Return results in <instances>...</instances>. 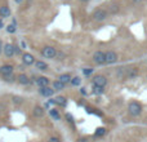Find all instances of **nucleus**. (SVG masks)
Segmentation results:
<instances>
[{
  "instance_id": "1",
  "label": "nucleus",
  "mask_w": 147,
  "mask_h": 142,
  "mask_svg": "<svg viewBox=\"0 0 147 142\" xmlns=\"http://www.w3.org/2000/svg\"><path fill=\"white\" fill-rule=\"evenodd\" d=\"M142 105L138 101H132L129 102V105H128V114L130 115V116H140L141 114H142Z\"/></svg>"
},
{
  "instance_id": "2",
  "label": "nucleus",
  "mask_w": 147,
  "mask_h": 142,
  "mask_svg": "<svg viewBox=\"0 0 147 142\" xmlns=\"http://www.w3.org/2000/svg\"><path fill=\"white\" fill-rule=\"evenodd\" d=\"M41 56L47 60H54L57 56V49L52 45H45L41 49Z\"/></svg>"
},
{
  "instance_id": "3",
  "label": "nucleus",
  "mask_w": 147,
  "mask_h": 142,
  "mask_svg": "<svg viewBox=\"0 0 147 142\" xmlns=\"http://www.w3.org/2000/svg\"><path fill=\"white\" fill-rule=\"evenodd\" d=\"M107 16H109L107 10H105L103 8H98V9H96L93 12L92 17H93V20L97 21V22H103V21L107 18Z\"/></svg>"
},
{
  "instance_id": "4",
  "label": "nucleus",
  "mask_w": 147,
  "mask_h": 142,
  "mask_svg": "<svg viewBox=\"0 0 147 142\" xmlns=\"http://www.w3.org/2000/svg\"><path fill=\"white\" fill-rule=\"evenodd\" d=\"M138 75H140V69H138L137 66H132V67H127V69H125V72H124V78L125 79L132 80V79L137 78Z\"/></svg>"
},
{
  "instance_id": "5",
  "label": "nucleus",
  "mask_w": 147,
  "mask_h": 142,
  "mask_svg": "<svg viewBox=\"0 0 147 142\" xmlns=\"http://www.w3.org/2000/svg\"><path fill=\"white\" fill-rule=\"evenodd\" d=\"M105 57H106V64L107 65H112V64H116L117 60H119V56L115 51H107L105 52Z\"/></svg>"
},
{
  "instance_id": "6",
  "label": "nucleus",
  "mask_w": 147,
  "mask_h": 142,
  "mask_svg": "<svg viewBox=\"0 0 147 142\" xmlns=\"http://www.w3.org/2000/svg\"><path fill=\"white\" fill-rule=\"evenodd\" d=\"M93 61L97 65H103L106 64V57H105V52L102 51H96L93 53Z\"/></svg>"
},
{
  "instance_id": "7",
  "label": "nucleus",
  "mask_w": 147,
  "mask_h": 142,
  "mask_svg": "<svg viewBox=\"0 0 147 142\" xmlns=\"http://www.w3.org/2000/svg\"><path fill=\"white\" fill-rule=\"evenodd\" d=\"M107 84V78L105 75H96L93 78V85L94 87H102L105 88Z\"/></svg>"
},
{
  "instance_id": "8",
  "label": "nucleus",
  "mask_w": 147,
  "mask_h": 142,
  "mask_svg": "<svg viewBox=\"0 0 147 142\" xmlns=\"http://www.w3.org/2000/svg\"><path fill=\"white\" fill-rule=\"evenodd\" d=\"M13 71H14V67L12 65H3V66H0V76L5 78V76L13 75Z\"/></svg>"
},
{
  "instance_id": "9",
  "label": "nucleus",
  "mask_w": 147,
  "mask_h": 142,
  "mask_svg": "<svg viewBox=\"0 0 147 142\" xmlns=\"http://www.w3.org/2000/svg\"><path fill=\"white\" fill-rule=\"evenodd\" d=\"M3 52H4V56L7 57V58H12L13 56H14V48H13V44H4V47H3Z\"/></svg>"
},
{
  "instance_id": "10",
  "label": "nucleus",
  "mask_w": 147,
  "mask_h": 142,
  "mask_svg": "<svg viewBox=\"0 0 147 142\" xmlns=\"http://www.w3.org/2000/svg\"><path fill=\"white\" fill-rule=\"evenodd\" d=\"M39 94L43 97H52L54 94V89L52 88V87H41V88H39Z\"/></svg>"
},
{
  "instance_id": "11",
  "label": "nucleus",
  "mask_w": 147,
  "mask_h": 142,
  "mask_svg": "<svg viewBox=\"0 0 147 142\" xmlns=\"http://www.w3.org/2000/svg\"><path fill=\"white\" fill-rule=\"evenodd\" d=\"M22 62L26 66H31L35 64V57L31 53H22Z\"/></svg>"
},
{
  "instance_id": "12",
  "label": "nucleus",
  "mask_w": 147,
  "mask_h": 142,
  "mask_svg": "<svg viewBox=\"0 0 147 142\" xmlns=\"http://www.w3.org/2000/svg\"><path fill=\"white\" fill-rule=\"evenodd\" d=\"M35 83L38 84L39 88H41V87H48L49 83H51V80H49L47 76H38L35 80Z\"/></svg>"
},
{
  "instance_id": "13",
  "label": "nucleus",
  "mask_w": 147,
  "mask_h": 142,
  "mask_svg": "<svg viewBox=\"0 0 147 142\" xmlns=\"http://www.w3.org/2000/svg\"><path fill=\"white\" fill-rule=\"evenodd\" d=\"M32 114L35 118H41V116H44V114H45V110H44V107H41L40 105H36L32 110Z\"/></svg>"
},
{
  "instance_id": "14",
  "label": "nucleus",
  "mask_w": 147,
  "mask_h": 142,
  "mask_svg": "<svg viewBox=\"0 0 147 142\" xmlns=\"http://www.w3.org/2000/svg\"><path fill=\"white\" fill-rule=\"evenodd\" d=\"M53 103L58 105V106H61V107H65L67 105V98L63 96H58V97H56V98H53Z\"/></svg>"
},
{
  "instance_id": "15",
  "label": "nucleus",
  "mask_w": 147,
  "mask_h": 142,
  "mask_svg": "<svg viewBox=\"0 0 147 142\" xmlns=\"http://www.w3.org/2000/svg\"><path fill=\"white\" fill-rule=\"evenodd\" d=\"M17 81L20 84H22V85H28L30 84V78H28L26 74H20V75L17 76Z\"/></svg>"
},
{
  "instance_id": "16",
  "label": "nucleus",
  "mask_w": 147,
  "mask_h": 142,
  "mask_svg": "<svg viewBox=\"0 0 147 142\" xmlns=\"http://www.w3.org/2000/svg\"><path fill=\"white\" fill-rule=\"evenodd\" d=\"M34 65H35V67L39 71H47L49 69L48 64H47V62H44V61H40V60H39V61H35V64H34Z\"/></svg>"
},
{
  "instance_id": "17",
  "label": "nucleus",
  "mask_w": 147,
  "mask_h": 142,
  "mask_svg": "<svg viewBox=\"0 0 147 142\" xmlns=\"http://www.w3.org/2000/svg\"><path fill=\"white\" fill-rule=\"evenodd\" d=\"M71 78H72V76L70 75V74H67V72H66V74H62V75H59L57 80H59L62 84H65V85H67V84H69L70 81H71Z\"/></svg>"
},
{
  "instance_id": "18",
  "label": "nucleus",
  "mask_w": 147,
  "mask_h": 142,
  "mask_svg": "<svg viewBox=\"0 0 147 142\" xmlns=\"http://www.w3.org/2000/svg\"><path fill=\"white\" fill-rule=\"evenodd\" d=\"M10 16V9L8 5H1L0 7V17L5 18V17H9Z\"/></svg>"
},
{
  "instance_id": "19",
  "label": "nucleus",
  "mask_w": 147,
  "mask_h": 142,
  "mask_svg": "<svg viewBox=\"0 0 147 142\" xmlns=\"http://www.w3.org/2000/svg\"><path fill=\"white\" fill-rule=\"evenodd\" d=\"M65 87H66V85H65V84H62L59 80H54V81H53V84H52V88L54 89V92H56V91H57V92L63 91Z\"/></svg>"
},
{
  "instance_id": "20",
  "label": "nucleus",
  "mask_w": 147,
  "mask_h": 142,
  "mask_svg": "<svg viewBox=\"0 0 147 142\" xmlns=\"http://www.w3.org/2000/svg\"><path fill=\"white\" fill-rule=\"evenodd\" d=\"M49 115H51L52 119L54 120H61V114H59V111L57 109H51L49 110Z\"/></svg>"
},
{
  "instance_id": "21",
  "label": "nucleus",
  "mask_w": 147,
  "mask_h": 142,
  "mask_svg": "<svg viewBox=\"0 0 147 142\" xmlns=\"http://www.w3.org/2000/svg\"><path fill=\"white\" fill-rule=\"evenodd\" d=\"M105 135H106V128H103V127L97 128L96 132H94V136H96V137H103Z\"/></svg>"
},
{
  "instance_id": "22",
  "label": "nucleus",
  "mask_w": 147,
  "mask_h": 142,
  "mask_svg": "<svg viewBox=\"0 0 147 142\" xmlns=\"http://www.w3.org/2000/svg\"><path fill=\"white\" fill-rule=\"evenodd\" d=\"M71 85L74 87H79L80 85V83H81V79H80V76H74V78H71Z\"/></svg>"
},
{
  "instance_id": "23",
  "label": "nucleus",
  "mask_w": 147,
  "mask_h": 142,
  "mask_svg": "<svg viewBox=\"0 0 147 142\" xmlns=\"http://www.w3.org/2000/svg\"><path fill=\"white\" fill-rule=\"evenodd\" d=\"M3 80L7 81V83H13V81H17V76L9 75V76H5V78H3Z\"/></svg>"
},
{
  "instance_id": "24",
  "label": "nucleus",
  "mask_w": 147,
  "mask_h": 142,
  "mask_svg": "<svg viewBox=\"0 0 147 142\" xmlns=\"http://www.w3.org/2000/svg\"><path fill=\"white\" fill-rule=\"evenodd\" d=\"M93 93L94 94H102V93H105V88H102V87H94L93 85Z\"/></svg>"
},
{
  "instance_id": "25",
  "label": "nucleus",
  "mask_w": 147,
  "mask_h": 142,
  "mask_svg": "<svg viewBox=\"0 0 147 142\" xmlns=\"http://www.w3.org/2000/svg\"><path fill=\"white\" fill-rule=\"evenodd\" d=\"M13 103L14 105H22L23 103V98L20 96H14L13 97Z\"/></svg>"
},
{
  "instance_id": "26",
  "label": "nucleus",
  "mask_w": 147,
  "mask_h": 142,
  "mask_svg": "<svg viewBox=\"0 0 147 142\" xmlns=\"http://www.w3.org/2000/svg\"><path fill=\"white\" fill-rule=\"evenodd\" d=\"M7 31H8L9 34H14L16 31H17V28H16V25H9V26L7 27Z\"/></svg>"
},
{
  "instance_id": "27",
  "label": "nucleus",
  "mask_w": 147,
  "mask_h": 142,
  "mask_svg": "<svg viewBox=\"0 0 147 142\" xmlns=\"http://www.w3.org/2000/svg\"><path fill=\"white\" fill-rule=\"evenodd\" d=\"M124 72H125V67H119V69L116 70V75L120 76V78L124 76Z\"/></svg>"
},
{
  "instance_id": "28",
  "label": "nucleus",
  "mask_w": 147,
  "mask_h": 142,
  "mask_svg": "<svg viewBox=\"0 0 147 142\" xmlns=\"http://www.w3.org/2000/svg\"><path fill=\"white\" fill-rule=\"evenodd\" d=\"M92 72H93V69H84V70H83V74H84L85 76L92 75Z\"/></svg>"
},
{
  "instance_id": "29",
  "label": "nucleus",
  "mask_w": 147,
  "mask_h": 142,
  "mask_svg": "<svg viewBox=\"0 0 147 142\" xmlns=\"http://www.w3.org/2000/svg\"><path fill=\"white\" fill-rule=\"evenodd\" d=\"M110 10H111L112 13H116L117 10H119V7H117V5H115V4H112V5H110Z\"/></svg>"
},
{
  "instance_id": "30",
  "label": "nucleus",
  "mask_w": 147,
  "mask_h": 142,
  "mask_svg": "<svg viewBox=\"0 0 147 142\" xmlns=\"http://www.w3.org/2000/svg\"><path fill=\"white\" fill-rule=\"evenodd\" d=\"M13 48H14V54H21L22 52H21V48L18 45H13Z\"/></svg>"
},
{
  "instance_id": "31",
  "label": "nucleus",
  "mask_w": 147,
  "mask_h": 142,
  "mask_svg": "<svg viewBox=\"0 0 147 142\" xmlns=\"http://www.w3.org/2000/svg\"><path fill=\"white\" fill-rule=\"evenodd\" d=\"M48 142H61V140H59L58 137H56V136H53V137H51V138H49Z\"/></svg>"
},
{
  "instance_id": "32",
  "label": "nucleus",
  "mask_w": 147,
  "mask_h": 142,
  "mask_svg": "<svg viewBox=\"0 0 147 142\" xmlns=\"http://www.w3.org/2000/svg\"><path fill=\"white\" fill-rule=\"evenodd\" d=\"M66 119H67V122H70V123H72V122H74L72 116H71L70 114H66Z\"/></svg>"
},
{
  "instance_id": "33",
  "label": "nucleus",
  "mask_w": 147,
  "mask_h": 142,
  "mask_svg": "<svg viewBox=\"0 0 147 142\" xmlns=\"http://www.w3.org/2000/svg\"><path fill=\"white\" fill-rule=\"evenodd\" d=\"M4 27V22H3V18H0V28Z\"/></svg>"
},
{
  "instance_id": "34",
  "label": "nucleus",
  "mask_w": 147,
  "mask_h": 142,
  "mask_svg": "<svg viewBox=\"0 0 147 142\" xmlns=\"http://www.w3.org/2000/svg\"><path fill=\"white\" fill-rule=\"evenodd\" d=\"M80 92H81V94H84V96H85V94H86V92H85V88H81V89H80Z\"/></svg>"
},
{
  "instance_id": "35",
  "label": "nucleus",
  "mask_w": 147,
  "mask_h": 142,
  "mask_svg": "<svg viewBox=\"0 0 147 142\" xmlns=\"http://www.w3.org/2000/svg\"><path fill=\"white\" fill-rule=\"evenodd\" d=\"M141 1H142V0H133V3H134V4H140Z\"/></svg>"
},
{
  "instance_id": "36",
  "label": "nucleus",
  "mask_w": 147,
  "mask_h": 142,
  "mask_svg": "<svg viewBox=\"0 0 147 142\" xmlns=\"http://www.w3.org/2000/svg\"><path fill=\"white\" fill-rule=\"evenodd\" d=\"M1 51H3V44H1V41H0V53H1Z\"/></svg>"
},
{
  "instance_id": "37",
  "label": "nucleus",
  "mask_w": 147,
  "mask_h": 142,
  "mask_svg": "<svg viewBox=\"0 0 147 142\" xmlns=\"http://www.w3.org/2000/svg\"><path fill=\"white\" fill-rule=\"evenodd\" d=\"M80 1H81V3H88L89 0H80Z\"/></svg>"
},
{
  "instance_id": "38",
  "label": "nucleus",
  "mask_w": 147,
  "mask_h": 142,
  "mask_svg": "<svg viewBox=\"0 0 147 142\" xmlns=\"http://www.w3.org/2000/svg\"><path fill=\"white\" fill-rule=\"evenodd\" d=\"M21 1H22V0H16V3H21Z\"/></svg>"
},
{
  "instance_id": "39",
  "label": "nucleus",
  "mask_w": 147,
  "mask_h": 142,
  "mask_svg": "<svg viewBox=\"0 0 147 142\" xmlns=\"http://www.w3.org/2000/svg\"><path fill=\"white\" fill-rule=\"evenodd\" d=\"M146 78H147V75H146Z\"/></svg>"
}]
</instances>
